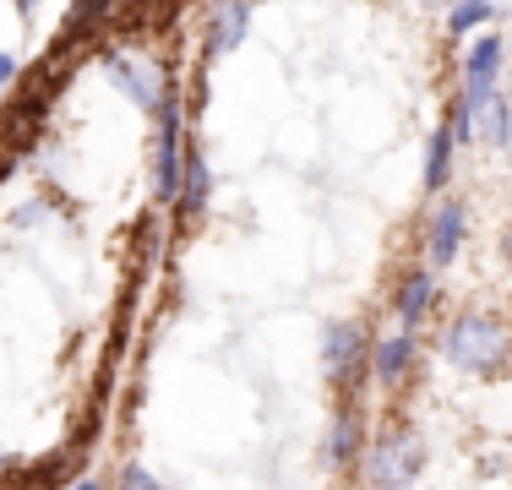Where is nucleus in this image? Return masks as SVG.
<instances>
[{
  "mask_svg": "<svg viewBox=\"0 0 512 490\" xmlns=\"http://www.w3.org/2000/svg\"><path fill=\"white\" fill-rule=\"evenodd\" d=\"M512 354V327L496 311H463L442 327V360L463 376H496Z\"/></svg>",
  "mask_w": 512,
  "mask_h": 490,
  "instance_id": "f257e3e1",
  "label": "nucleus"
},
{
  "mask_svg": "<svg viewBox=\"0 0 512 490\" xmlns=\"http://www.w3.org/2000/svg\"><path fill=\"white\" fill-rule=\"evenodd\" d=\"M365 469H371V485L376 490H414L425 474V441L414 425H382L365 452Z\"/></svg>",
  "mask_w": 512,
  "mask_h": 490,
  "instance_id": "f03ea898",
  "label": "nucleus"
},
{
  "mask_svg": "<svg viewBox=\"0 0 512 490\" xmlns=\"http://www.w3.org/2000/svg\"><path fill=\"white\" fill-rule=\"evenodd\" d=\"M180 169H186V109H180L175 88L158 98V153H153V191L158 202L180 196Z\"/></svg>",
  "mask_w": 512,
  "mask_h": 490,
  "instance_id": "7ed1b4c3",
  "label": "nucleus"
},
{
  "mask_svg": "<svg viewBox=\"0 0 512 490\" xmlns=\"http://www.w3.org/2000/svg\"><path fill=\"white\" fill-rule=\"evenodd\" d=\"M365 371V327L360 322H327L322 327V376L333 387H355Z\"/></svg>",
  "mask_w": 512,
  "mask_h": 490,
  "instance_id": "20e7f679",
  "label": "nucleus"
},
{
  "mask_svg": "<svg viewBox=\"0 0 512 490\" xmlns=\"http://www.w3.org/2000/svg\"><path fill=\"white\" fill-rule=\"evenodd\" d=\"M104 71H109V82H115V88L126 93L137 109H158V98H164V71H158L153 60L131 55V49H109Z\"/></svg>",
  "mask_w": 512,
  "mask_h": 490,
  "instance_id": "39448f33",
  "label": "nucleus"
},
{
  "mask_svg": "<svg viewBox=\"0 0 512 490\" xmlns=\"http://www.w3.org/2000/svg\"><path fill=\"white\" fill-rule=\"evenodd\" d=\"M502 60H507V44L502 33H480L469 49V60H463V98H485L496 88V77H502Z\"/></svg>",
  "mask_w": 512,
  "mask_h": 490,
  "instance_id": "423d86ee",
  "label": "nucleus"
},
{
  "mask_svg": "<svg viewBox=\"0 0 512 490\" xmlns=\"http://www.w3.org/2000/svg\"><path fill=\"white\" fill-rule=\"evenodd\" d=\"M414 354H420V333H414V327H398V333L376 338V349H371V371H376V382H382V387H398V382L409 376Z\"/></svg>",
  "mask_w": 512,
  "mask_h": 490,
  "instance_id": "0eeeda50",
  "label": "nucleus"
},
{
  "mask_svg": "<svg viewBox=\"0 0 512 490\" xmlns=\"http://www.w3.org/2000/svg\"><path fill=\"white\" fill-rule=\"evenodd\" d=\"M251 28V6L246 0H213V17H207V55H229V49H240Z\"/></svg>",
  "mask_w": 512,
  "mask_h": 490,
  "instance_id": "6e6552de",
  "label": "nucleus"
},
{
  "mask_svg": "<svg viewBox=\"0 0 512 490\" xmlns=\"http://www.w3.org/2000/svg\"><path fill=\"white\" fill-rule=\"evenodd\" d=\"M463 224H469V213H463V202H442L431 213V240H425V251H431V267H447L458 256L463 245Z\"/></svg>",
  "mask_w": 512,
  "mask_h": 490,
  "instance_id": "1a4fd4ad",
  "label": "nucleus"
},
{
  "mask_svg": "<svg viewBox=\"0 0 512 490\" xmlns=\"http://www.w3.org/2000/svg\"><path fill=\"white\" fill-rule=\"evenodd\" d=\"M469 104V120H474V137H485L491 147H507L512 142V104L502 93H485V98H463Z\"/></svg>",
  "mask_w": 512,
  "mask_h": 490,
  "instance_id": "9d476101",
  "label": "nucleus"
},
{
  "mask_svg": "<svg viewBox=\"0 0 512 490\" xmlns=\"http://www.w3.org/2000/svg\"><path fill=\"white\" fill-rule=\"evenodd\" d=\"M431 305H436V278H431V267H414L404 284H398V294H393V311H398L404 327H414Z\"/></svg>",
  "mask_w": 512,
  "mask_h": 490,
  "instance_id": "9b49d317",
  "label": "nucleus"
},
{
  "mask_svg": "<svg viewBox=\"0 0 512 490\" xmlns=\"http://www.w3.org/2000/svg\"><path fill=\"white\" fill-rule=\"evenodd\" d=\"M355 458H360V409H355V403H344V414H338L333 431H327L322 463H327V469H349Z\"/></svg>",
  "mask_w": 512,
  "mask_h": 490,
  "instance_id": "f8f14e48",
  "label": "nucleus"
},
{
  "mask_svg": "<svg viewBox=\"0 0 512 490\" xmlns=\"http://www.w3.org/2000/svg\"><path fill=\"white\" fill-rule=\"evenodd\" d=\"M207 186H213V175H207V158L197 153V147H186V169H180V196H175V207L186 218H197L202 207H207Z\"/></svg>",
  "mask_w": 512,
  "mask_h": 490,
  "instance_id": "ddd939ff",
  "label": "nucleus"
},
{
  "mask_svg": "<svg viewBox=\"0 0 512 490\" xmlns=\"http://www.w3.org/2000/svg\"><path fill=\"white\" fill-rule=\"evenodd\" d=\"M453 147H458V137H453V126H436V137H431V147H425V191H442L447 186V175H453Z\"/></svg>",
  "mask_w": 512,
  "mask_h": 490,
  "instance_id": "4468645a",
  "label": "nucleus"
},
{
  "mask_svg": "<svg viewBox=\"0 0 512 490\" xmlns=\"http://www.w3.org/2000/svg\"><path fill=\"white\" fill-rule=\"evenodd\" d=\"M491 17H496L491 0H458V6L447 11V33H453V39H469V33H474V28H485Z\"/></svg>",
  "mask_w": 512,
  "mask_h": 490,
  "instance_id": "2eb2a0df",
  "label": "nucleus"
},
{
  "mask_svg": "<svg viewBox=\"0 0 512 490\" xmlns=\"http://www.w3.org/2000/svg\"><path fill=\"white\" fill-rule=\"evenodd\" d=\"M126 490H164V485H158L148 469H137V463H131V469H126Z\"/></svg>",
  "mask_w": 512,
  "mask_h": 490,
  "instance_id": "dca6fc26",
  "label": "nucleus"
},
{
  "mask_svg": "<svg viewBox=\"0 0 512 490\" xmlns=\"http://www.w3.org/2000/svg\"><path fill=\"white\" fill-rule=\"evenodd\" d=\"M11 77H17V60H11V55H0V88H6Z\"/></svg>",
  "mask_w": 512,
  "mask_h": 490,
  "instance_id": "f3484780",
  "label": "nucleus"
},
{
  "mask_svg": "<svg viewBox=\"0 0 512 490\" xmlns=\"http://www.w3.org/2000/svg\"><path fill=\"white\" fill-rule=\"evenodd\" d=\"M71 490H104L99 480H82V485H71Z\"/></svg>",
  "mask_w": 512,
  "mask_h": 490,
  "instance_id": "a211bd4d",
  "label": "nucleus"
},
{
  "mask_svg": "<svg viewBox=\"0 0 512 490\" xmlns=\"http://www.w3.org/2000/svg\"><path fill=\"white\" fill-rule=\"evenodd\" d=\"M6 469H11V458H6V452H0V480H6Z\"/></svg>",
  "mask_w": 512,
  "mask_h": 490,
  "instance_id": "6ab92c4d",
  "label": "nucleus"
},
{
  "mask_svg": "<svg viewBox=\"0 0 512 490\" xmlns=\"http://www.w3.org/2000/svg\"><path fill=\"white\" fill-rule=\"evenodd\" d=\"M17 6H22V11H33V6H39V0H17Z\"/></svg>",
  "mask_w": 512,
  "mask_h": 490,
  "instance_id": "aec40b11",
  "label": "nucleus"
},
{
  "mask_svg": "<svg viewBox=\"0 0 512 490\" xmlns=\"http://www.w3.org/2000/svg\"><path fill=\"white\" fill-rule=\"evenodd\" d=\"M507 256H512V235H507Z\"/></svg>",
  "mask_w": 512,
  "mask_h": 490,
  "instance_id": "412c9836",
  "label": "nucleus"
},
{
  "mask_svg": "<svg viewBox=\"0 0 512 490\" xmlns=\"http://www.w3.org/2000/svg\"><path fill=\"white\" fill-rule=\"evenodd\" d=\"M425 6H442V0H425Z\"/></svg>",
  "mask_w": 512,
  "mask_h": 490,
  "instance_id": "4be33fe9",
  "label": "nucleus"
}]
</instances>
